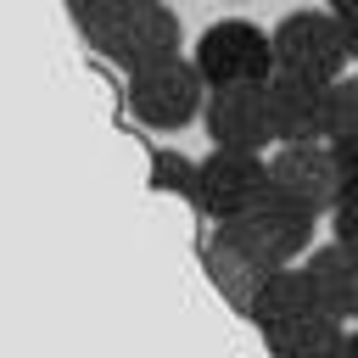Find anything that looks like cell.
Returning a JSON list of instances; mask_svg holds the SVG:
<instances>
[{
	"label": "cell",
	"instance_id": "obj_4",
	"mask_svg": "<svg viewBox=\"0 0 358 358\" xmlns=\"http://www.w3.org/2000/svg\"><path fill=\"white\" fill-rule=\"evenodd\" d=\"M129 106L151 129H185L207 106V78L196 62H179V56L151 62V67L129 73Z\"/></svg>",
	"mask_w": 358,
	"mask_h": 358
},
{
	"label": "cell",
	"instance_id": "obj_2",
	"mask_svg": "<svg viewBox=\"0 0 358 358\" xmlns=\"http://www.w3.org/2000/svg\"><path fill=\"white\" fill-rule=\"evenodd\" d=\"M207 78V90H224V84H268L280 73L274 62V34H263L257 22L246 17H224L213 22L201 39H196V56H190Z\"/></svg>",
	"mask_w": 358,
	"mask_h": 358
},
{
	"label": "cell",
	"instance_id": "obj_12",
	"mask_svg": "<svg viewBox=\"0 0 358 358\" xmlns=\"http://www.w3.org/2000/svg\"><path fill=\"white\" fill-rule=\"evenodd\" d=\"M341 324L347 319H336V313H308V319H291V324L263 330V341H268L274 358H341V347H347V330Z\"/></svg>",
	"mask_w": 358,
	"mask_h": 358
},
{
	"label": "cell",
	"instance_id": "obj_21",
	"mask_svg": "<svg viewBox=\"0 0 358 358\" xmlns=\"http://www.w3.org/2000/svg\"><path fill=\"white\" fill-rule=\"evenodd\" d=\"M330 11H358V0H330Z\"/></svg>",
	"mask_w": 358,
	"mask_h": 358
},
{
	"label": "cell",
	"instance_id": "obj_15",
	"mask_svg": "<svg viewBox=\"0 0 358 358\" xmlns=\"http://www.w3.org/2000/svg\"><path fill=\"white\" fill-rule=\"evenodd\" d=\"M358 134V78H336L330 84V106H324V140H347Z\"/></svg>",
	"mask_w": 358,
	"mask_h": 358
},
{
	"label": "cell",
	"instance_id": "obj_7",
	"mask_svg": "<svg viewBox=\"0 0 358 358\" xmlns=\"http://www.w3.org/2000/svg\"><path fill=\"white\" fill-rule=\"evenodd\" d=\"M101 56H112L123 73H140L151 62H168V56H179V17L162 0H134L117 17V28L101 39Z\"/></svg>",
	"mask_w": 358,
	"mask_h": 358
},
{
	"label": "cell",
	"instance_id": "obj_3",
	"mask_svg": "<svg viewBox=\"0 0 358 358\" xmlns=\"http://www.w3.org/2000/svg\"><path fill=\"white\" fill-rule=\"evenodd\" d=\"M274 62H280L285 73L336 84V78L347 73V62H352L347 34H341V17H336V11H313V6L280 17V28H274Z\"/></svg>",
	"mask_w": 358,
	"mask_h": 358
},
{
	"label": "cell",
	"instance_id": "obj_10",
	"mask_svg": "<svg viewBox=\"0 0 358 358\" xmlns=\"http://www.w3.org/2000/svg\"><path fill=\"white\" fill-rule=\"evenodd\" d=\"M308 313H324L308 263H302V268H285V263L268 268L263 285H257V296H252V308H246V319H252L257 330H274V324H291V319H308Z\"/></svg>",
	"mask_w": 358,
	"mask_h": 358
},
{
	"label": "cell",
	"instance_id": "obj_11",
	"mask_svg": "<svg viewBox=\"0 0 358 358\" xmlns=\"http://www.w3.org/2000/svg\"><path fill=\"white\" fill-rule=\"evenodd\" d=\"M308 274H313V291H319V308H324V313L358 319V252H352L347 241L313 246Z\"/></svg>",
	"mask_w": 358,
	"mask_h": 358
},
{
	"label": "cell",
	"instance_id": "obj_9",
	"mask_svg": "<svg viewBox=\"0 0 358 358\" xmlns=\"http://www.w3.org/2000/svg\"><path fill=\"white\" fill-rule=\"evenodd\" d=\"M268 123H274V140L291 145V140H324V106H330V84L324 78H302V73H274L268 84Z\"/></svg>",
	"mask_w": 358,
	"mask_h": 358
},
{
	"label": "cell",
	"instance_id": "obj_13",
	"mask_svg": "<svg viewBox=\"0 0 358 358\" xmlns=\"http://www.w3.org/2000/svg\"><path fill=\"white\" fill-rule=\"evenodd\" d=\"M207 274H213V285L229 296V308H235V313H246L268 268H263L257 257H246V252H241V246H235V241L218 229V235L207 241Z\"/></svg>",
	"mask_w": 358,
	"mask_h": 358
},
{
	"label": "cell",
	"instance_id": "obj_19",
	"mask_svg": "<svg viewBox=\"0 0 358 358\" xmlns=\"http://www.w3.org/2000/svg\"><path fill=\"white\" fill-rule=\"evenodd\" d=\"M336 17H341V34H347V50L358 62V11H336Z\"/></svg>",
	"mask_w": 358,
	"mask_h": 358
},
{
	"label": "cell",
	"instance_id": "obj_14",
	"mask_svg": "<svg viewBox=\"0 0 358 358\" xmlns=\"http://www.w3.org/2000/svg\"><path fill=\"white\" fill-rule=\"evenodd\" d=\"M134 0H67V11H73V22H78V34L101 50V39L117 28V17L129 11Z\"/></svg>",
	"mask_w": 358,
	"mask_h": 358
},
{
	"label": "cell",
	"instance_id": "obj_17",
	"mask_svg": "<svg viewBox=\"0 0 358 358\" xmlns=\"http://www.w3.org/2000/svg\"><path fill=\"white\" fill-rule=\"evenodd\" d=\"M330 229H336V241H347L358 252V190H341V201L330 207Z\"/></svg>",
	"mask_w": 358,
	"mask_h": 358
},
{
	"label": "cell",
	"instance_id": "obj_1",
	"mask_svg": "<svg viewBox=\"0 0 358 358\" xmlns=\"http://www.w3.org/2000/svg\"><path fill=\"white\" fill-rule=\"evenodd\" d=\"M313 207H302V201H291V196H280L274 185H268V196H257L241 218H229V224H218L246 257H257L263 268H280V263H291V257H302L308 246H313Z\"/></svg>",
	"mask_w": 358,
	"mask_h": 358
},
{
	"label": "cell",
	"instance_id": "obj_6",
	"mask_svg": "<svg viewBox=\"0 0 358 358\" xmlns=\"http://www.w3.org/2000/svg\"><path fill=\"white\" fill-rule=\"evenodd\" d=\"M268 179L280 196L313 207V213H330L341 201V168H336V151L330 140H291L268 157Z\"/></svg>",
	"mask_w": 358,
	"mask_h": 358
},
{
	"label": "cell",
	"instance_id": "obj_5",
	"mask_svg": "<svg viewBox=\"0 0 358 358\" xmlns=\"http://www.w3.org/2000/svg\"><path fill=\"white\" fill-rule=\"evenodd\" d=\"M268 162L263 151H241V145H213L196 168V207L213 218V224H229L241 218L257 196H268Z\"/></svg>",
	"mask_w": 358,
	"mask_h": 358
},
{
	"label": "cell",
	"instance_id": "obj_18",
	"mask_svg": "<svg viewBox=\"0 0 358 358\" xmlns=\"http://www.w3.org/2000/svg\"><path fill=\"white\" fill-rule=\"evenodd\" d=\"M330 151H336V168H341V190H358V134L330 140Z\"/></svg>",
	"mask_w": 358,
	"mask_h": 358
},
{
	"label": "cell",
	"instance_id": "obj_8",
	"mask_svg": "<svg viewBox=\"0 0 358 358\" xmlns=\"http://www.w3.org/2000/svg\"><path fill=\"white\" fill-rule=\"evenodd\" d=\"M207 134L213 145H241V151H263L274 140V123H268V90L263 84H224V90H207Z\"/></svg>",
	"mask_w": 358,
	"mask_h": 358
},
{
	"label": "cell",
	"instance_id": "obj_16",
	"mask_svg": "<svg viewBox=\"0 0 358 358\" xmlns=\"http://www.w3.org/2000/svg\"><path fill=\"white\" fill-rule=\"evenodd\" d=\"M196 168H201V162H190L185 151H168V145H162V151L151 157V185H157V190H179V196L196 201Z\"/></svg>",
	"mask_w": 358,
	"mask_h": 358
},
{
	"label": "cell",
	"instance_id": "obj_20",
	"mask_svg": "<svg viewBox=\"0 0 358 358\" xmlns=\"http://www.w3.org/2000/svg\"><path fill=\"white\" fill-rule=\"evenodd\" d=\"M341 358H358V330H347V347H341Z\"/></svg>",
	"mask_w": 358,
	"mask_h": 358
}]
</instances>
